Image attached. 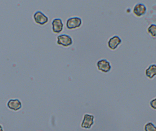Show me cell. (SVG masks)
<instances>
[{
  "mask_svg": "<svg viewBox=\"0 0 156 131\" xmlns=\"http://www.w3.org/2000/svg\"><path fill=\"white\" fill-rule=\"evenodd\" d=\"M145 73L146 77L150 79L154 78L156 76V64H152L146 69Z\"/></svg>",
  "mask_w": 156,
  "mask_h": 131,
  "instance_id": "obj_10",
  "label": "cell"
},
{
  "mask_svg": "<svg viewBox=\"0 0 156 131\" xmlns=\"http://www.w3.org/2000/svg\"><path fill=\"white\" fill-rule=\"evenodd\" d=\"M34 17L37 23L42 25L45 24L48 22V17L40 11H37L35 13Z\"/></svg>",
  "mask_w": 156,
  "mask_h": 131,
  "instance_id": "obj_6",
  "label": "cell"
},
{
  "mask_svg": "<svg viewBox=\"0 0 156 131\" xmlns=\"http://www.w3.org/2000/svg\"><path fill=\"white\" fill-rule=\"evenodd\" d=\"M82 24V20L80 17L75 16L69 18L66 22V26L68 29H72L80 27Z\"/></svg>",
  "mask_w": 156,
  "mask_h": 131,
  "instance_id": "obj_2",
  "label": "cell"
},
{
  "mask_svg": "<svg viewBox=\"0 0 156 131\" xmlns=\"http://www.w3.org/2000/svg\"><path fill=\"white\" fill-rule=\"evenodd\" d=\"M122 39L118 36H114L109 39L108 45L109 48L112 50L116 49L119 45L122 43Z\"/></svg>",
  "mask_w": 156,
  "mask_h": 131,
  "instance_id": "obj_7",
  "label": "cell"
},
{
  "mask_svg": "<svg viewBox=\"0 0 156 131\" xmlns=\"http://www.w3.org/2000/svg\"><path fill=\"white\" fill-rule=\"evenodd\" d=\"M0 131H3L2 127L1 125H0Z\"/></svg>",
  "mask_w": 156,
  "mask_h": 131,
  "instance_id": "obj_14",
  "label": "cell"
},
{
  "mask_svg": "<svg viewBox=\"0 0 156 131\" xmlns=\"http://www.w3.org/2000/svg\"><path fill=\"white\" fill-rule=\"evenodd\" d=\"M144 130L145 131H156V127L154 123L149 122L145 125Z\"/></svg>",
  "mask_w": 156,
  "mask_h": 131,
  "instance_id": "obj_12",
  "label": "cell"
},
{
  "mask_svg": "<svg viewBox=\"0 0 156 131\" xmlns=\"http://www.w3.org/2000/svg\"><path fill=\"white\" fill-rule=\"evenodd\" d=\"M147 8L145 5L142 3H138L134 6L133 13L137 17H141L146 13Z\"/></svg>",
  "mask_w": 156,
  "mask_h": 131,
  "instance_id": "obj_1",
  "label": "cell"
},
{
  "mask_svg": "<svg viewBox=\"0 0 156 131\" xmlns=\"http://www.w3.org/2000/svg\"><path fill=\"white\" fill-rule=\"evenodd\" d=\"M52 29L55 33H60L62 32L64 27L63 22L60 18H55L52 21Z\"/></svg>",
  "mask_w": 156,
  "mask_h": 131,
  "instance_id": "obj_8",
  "label": "cell"
},
{
  "mask_svg": "<svg viewBox=\"0 0 156 131\" xmlns=\"http://www.w3.org/2000/svg\"><path fill=\"white\" fill-rule=\"evenodd\" d=\"M150 105L152 109L156 110V98L153 99L150 102Z\"/></svg>",
  "mask_w": 156,
  "mask_h": 131,
  "instance_id": "obj_13",
  "label": "cell"
},
{
  "mask_svg": "<svg viewBox=\"0 0 156 131\" xmlns=\"http://www.w3.org/2000/svg\"><path fill=\"white\" fill-rule=\"evenodd\" d=\"M97 66L99 70L105 73L110 71L112 69V66L110 62L105 59L99 60L97 62Z\"/></svg>",
  "mask_w": 156,
  "mask_h": 131,
  "instance_id": "obj_5",
  "label": "cell"
},
{
  "mask_svg": "<svg viewBox=\"0 0 156 131\" xmlns=\"http://www.w3.org/2000/svg\"><path fill=\"white\" fill-rule=\"evenodd\" d=\"M57 43L65 47H68L73 43L72 38L68 35L61 34L57 37Z\"/></svg>",
  "mask_w": 156,
  "mask_h": 131,
  "instance_id": "obj_4",
  "label": "cell"
},
{
  "mask_svg": "<svg viewBox=\"0 0 156 131\" xmlns=\"http://www.w3.org/2000/svg\"><path fill=\"white\" fill-rule=\"evenodd\" d=\"M7 106L10 109L16 111L22 108V104L19 100L15 99H10L7 102Z\"/></svg>",
  "mask_w": 156,
  "mask_h": 131,
  "instance_id": "obj_9",
  "label": "cell"
},
{
  "mask_svg": "<svg viewBox=\"0 0 156 131\" xmlns=\"http://www.w3.org/2000/svg\"><path fill=\"white\" fill-rule=\"evenodd\" d=\"M94 116L90 114H86L83 116V119L81 124L83 129H90L94 123Z\"/></svg>",
  "mask_w": 156,
  "mask_h": 131,
  "instance_id": "obj_3",
  "label": "cell"
},
{
  "mask_svg": "<svg viewBox=\"0 0 156 131\" xmlns=\"http://www.w3.org/2000/svg\"><path fill=\"white\" fill-rule=\"evenodd\" d=\"M147 32L151 36L156 37V24H152L147 28Z\"/></svg>",
  "mask_w": 156,
  "mask_h": 131,
  "instance_id": "obj_11",
  "label": "cell"
}]
</instances>
